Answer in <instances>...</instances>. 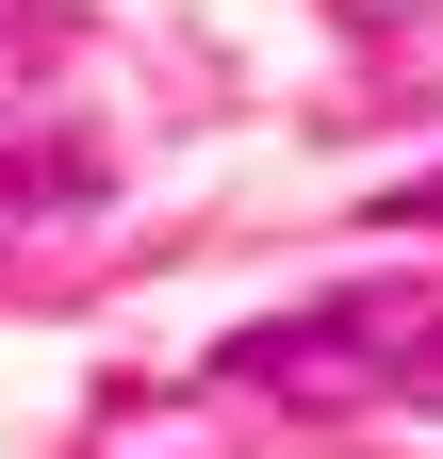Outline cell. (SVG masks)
<instances>
[{
  "mask_svg": "<svg viewBox=\"0 0 443 459\" xmlns=\"http://www.w3.org/2000/svg\"><path fill=\"white\" fill-rule=\"evenodd\" d=\"M49 197H83V164H0V213H49Z\"/></svg>",
  "mask_w": 443,
  "mask_h": 459,
  "instance_id": "1",
  "label": "cell"
},
{
  "mask_svg": "<svg viewBox=\"0 0 443 459\" xmlns=\"http://www.w3.org/2000/svg\"><path fill=\"white\" fill-rule=\"evenodd\" d=\"M395 394H427V411H443V328H395Z\"/></svg>",
  "mask_w": 443,
  "mask_h": 459,
  "instance_id": "2",
  "label": "cell"
},
{
  "mask_svg": "<svg viewBox=\"0 0 443 459\" xmlns=\"http://www.w3.org/2000/svg\"><path fill=\"white\" fill-rule=\"evenodd\" d=\"M378 230H443V164H427V181H395V197H378Z\"/></svg>",
  "mask_w": 443,
  "mask_h": 459,
  "instance_id": "3",
  "label": "cell"
}]
</instances>
